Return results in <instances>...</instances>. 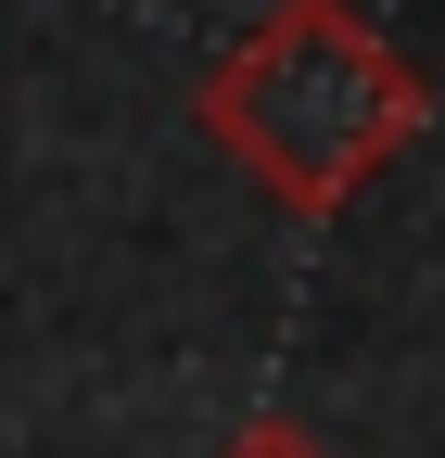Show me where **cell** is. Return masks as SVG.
<instances>
[{"label":"cell","instance_id":"obj_1","mask_svg":"<svg viewBox=\"0 0 445 458\" xmlns=\"http://www.w3.org/2000/svg\"><path fill=\"white\" fill-rule=\"evenodd\" d=\"M432 128V77L357 0H281L204 64V140L281 216H344Z\"/></svg>","mask_w":445,"mask_h":458},{"label":"cell","instance_id":"obj_2","mask_svg":"<svg viewBox=\"0 0 445 458\" xmlns=\"http://www.w3.org/2000/svg\"><path fill=\"white\" fill-rule=\"evenodd\" d=\"M216 458H318V445H306V433H293V420H242V433H230V445H216Z\"/></svg>","mask_w":445,"mask_h":458}]
</instances>
